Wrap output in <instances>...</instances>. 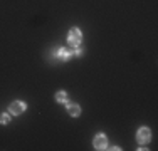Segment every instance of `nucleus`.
Segmentation results:
<instances>
[{
    "label": "nucleus",
    "instance_id": "obj_3",
    "mask_svg": "<svg viewBox=\"0 0 158 151\" xmlns=\"http://www.w3.org/2000/svg\"><path fill=\"white\" fill-rule=\"evenodd\" d=\"M24 109H25V104L22 103V101H14V103L9 106V111H10V114H14V116H19V114H22V112H24Z\"/></svg>",
    "mask_w": 158,
    "mask_h": 151
},
{
    "label": "nucleus",
    "instance_id": "obj_4",
    "mask_svg": "<svg viewBox=\"0 0 158 151\" xmlns=\"http://www.w3.org/2000/svg\"><path fill=\"white\" fill-rule=\"evenodd\" d=\"M93 145H94L96 149H106L108 148V138L104 134H98L94 138V141H93Z\"/></svg>",
    "mask_w": 158,
    "mask_h": 151
},
{
    "label": "nucleus",
    "instance_id": "obj_8",
    "mask_svg": "<svg viewBox=\"0 0 158 151\" xmlns=\"http://www.w3.org/2000/svg\"><path fill=\"white\" fill-rule=\"evenodd\" d=\"M10 121L9 114H0V124H7Z\"/></svg>",
    "mask_w": 158,
    "mask_h": 151
},
{
    "label": "nucleus",
    "instance_id": "obj_2",
    "mask_svg": "<svg viewBox=\"0 0 158 151\" xmlns=\"http://www.w3.org/2000/svg\"><path fill=\"white\" fill-rule=\"evenodd\" d=\"M136 139L140 145H146V143L152 139V131L148 129V128H140L138 129V134H136Z\"/></svg>",
    "mask_w": 158,
    "mask_h": 151
},
{
    "label": "nucleus",
    "instance_id": "obj_1",
    "mask_svg": "<svg viewBox=\"0 0 158 151\" xmlns=\"http://www.w3.org/2000/svg\"><path fill=\"white\" fill-rule=\"evenodd\" d=\"M67 40H69L71 45H79L82 40V34L79 29H71L69 30V35H67Z\"/></svg>",
    "mask_w": 158,
    "mask_h": 151
},
{
    "label": "nucleus",
    "instance_id": "obj_7",
    "mask_svg": "<svg viewBox=\"0 0 158 151\" xmlns=\"http://www.w3.org/2000/svg\"><path fill=\"white\" fill-rule=\"evenodd\" d=\"M71 54H73V52H71L69 49H61V51H59V57H61L62 60H67L71 57Z\"/></svg>",
    "mask_w": 158,
    "mask_h": 151
},
{
    "label": "nucleus",
    "instance_id": "obj_5",
    "mask_svg": "<svg viewBox=\"0 0 158 151\" xmlns=\"http://www.w3.org/2000/svg\"><path fill=\"white\" fill-rule=\"evenodd\" d=\"M67 112H69L73 118H77V116L81 114V108L74 103H67Z\"/></svg>",
    "mask_w": 158,
    "mask_h": 151
},
{
    "label": "nucleus",
    "instance_id": "obj_6",
    "mask_svg": "<svg viewBox=\"0 0 158 151\" xmlns=\"http://www.w3.org/2000/svg\"><path fill=\"white\" fill-rule=\"evenodd\" d=\"M56 101H57V103H67V92L66 91H59V92L56 94Z\"/></svg>",
    "mask_w": 158,
    "mask_h": 151
},
{
    "label": "nucleus",
    "instance_id": "obj_9",
    "mask_svg": "<svg viewBox=\"0 0 158 151\" xmlns=\"http://www.w3.org/2000/svg\"><path fill=\"white\" fill-rule=\"evenodd\" d=\"M74 54H76V55H79V57H81V55L84 54V51H82V49H76V52H74Z\"/></svg>",
    "mask_w": 158,
    "mask_h": 151
}]
</instances>
